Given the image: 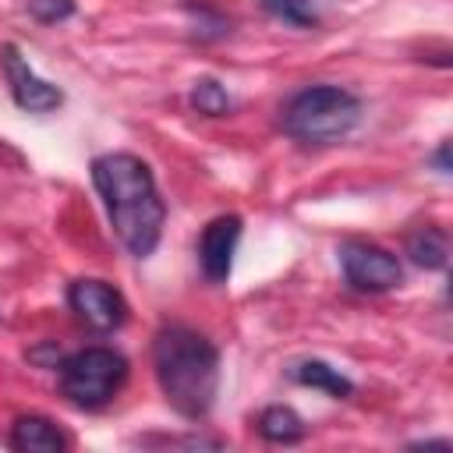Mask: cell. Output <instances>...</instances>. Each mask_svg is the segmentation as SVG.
Listing matches in <instances>:
<instances>
[{
	"instance_id": "1",
	"label": "cell",
	"mask_w": 453,
	"mask_h": 453,
	"mask_svg": "<svg viewBox=\"0 0 453 453\" xmlns=\"http://www.w3.org/2000/svg\"><path fill=\"white\" fill-rule=\"evenodd\" d=\"M92 184L106 205L110 226L134 258H149L163 237L166 205L145 159L131 152H103L92 159Z\"/></svg>"
},
{
	"instance_id": "2",
	"label": "cell",
	"mask_w": 453,
	"mask_h": 453,
	"mask_svg": "<svg viewBox=\"0 0 453 453\" xmlns=\"http://www.w3.org/2000/svg\"><path fill=\"white\" fill-rule=\"evenodd\" d=\"M152 368L166 403L180 418L202 421L212 411L219 389V350L205 333L180 322L163 326L152 340Z\"/></svg>"
},
{
	"instance_id": "3",
	"label": "cell",
	"mask_w": 453,
	"mask_h": 453,
	"mask_svg": "<svg viewBox=\"0 0 453 453\" xmlns=\"http://www.w3.org/2000/svg\"><path fill=\"white\" fill-rule=\"evenodd\" d=\"M361 124V99L340 85H304L280 106V127L301 145H333Z\"/></svg>"
},
{
	"instance_id": "4",
	"label": "cell",
	"mask_w": 453,
	"mask_h": 453,
	"mask_svg": "<svg viewBox=\"0 0 453 453\" xmlns=\"http://www.w3.org/2000/svg\"><path fill=\"white\" fill-rule=\"evenodd\" d=\"M57 382L74 407L99 411L127 382V357L113 347H81L57 365Z\"/></svg>"
},
{
	"instance_id": "5",
	"label": "cell",
	"mask_w": 453,
	"mask_h": 453,
	"mask_svg": "<svg viewBox=\"0 0 453 453\" xmlns=\"http://www.w3.org/2000/svg\"><path fill=\"white\" fill-rule=\"evenodd\" d=\"M336 258H340V269H343L347 287H354L361 294H386V290H393V287L403 283L400 258L389 248L375 244V241L350 237V241H343L336 248Z\"/></svg>"
},
{
	"instance_id": "6",
	"label": "cell",
	"mask_w": 453,
	"mask_h": 453,
	"mask_svg": "<svg viewBox=\"0 0 453 453\" xmlns=\"http://www.w3.org/2000/svg\"><path fill=\"white\" fill-rule=\"evenodd\" d=\"M67 304H71V311H74L85 326H92L96 333H113V329H120V326L127 322V301H124V294H120L113 283H106V280H92V276L74 280V283L67 287Z\"/></svg>"
},
{
	"instance_id": "7",
	"label": "cell",
	"mask_w": 453,
	"mask_h": 453,
	"mask_svg": "<svg viewBox=\"0 0 453 453\" xmlns=\"http://www.w3.org/2000/svg\"><path fill=\"white\" fill-rule=\"evenodd\" d=\"M0 67H4V78H7V88H11V99L25 113H50L64 103V92L57 85H50L46 78H39L14 42L0 46Z\"/></svg>"
},
{
	"instance_id": "8",
	"label": "cell",
	"mask_w": 453,
	"mask_h": 453,
	"mask_svg": "<svg viewBox=\"0 0 453 453\" xmlns=\"http://www.w3.org/2000/svg\"><path fill=\"white\" fill-rule=\"evenodd\" d=\"M241 241V216L226 212L205 223L198 237V265L209 283H226L234 273V251Z\"/></svg>"
},
{
	"instance_id": "9",
	"label": "cell",
	"mask_w": 453,
	"mask_h": 453,
	"mask_svg": "<svg viewBox=\"0 0 453 453\" xmlns=\"http://www.w3.org/2000/svg\"><path fill=\"white\" fill-rule=\"evenodd\" d=\"M71 442L46 414H21L11 425V449L18 453H64Z\"/></svg>"
},
{
	"instance_id": "10",
	"label": "cell",
	"mask_w": 453,
	"mask_h": 453,
	"mask_svg": "<svg viewBox=\"0 0 453 453\" xmlns=\"http://www.w3.org/2000/svg\"><path fill=\"white\" fill-rule=\"evenodd\" d=\"M287 375H290L297 386L322 389V393L333 396V400L354 396V382H350L340 368H333L329 361H322V357H301V361H294V365L287 368Z\"/></svg>"
},
{
	"instance_id": "11",
	"label": "cell",
	"mask_w": 453,
	"mask_h": 453,
	"mask_svg": "<svg viewBox=\"0 0 453 453\" xmlns=\"http://www.w3.org/2000/svg\"><path fill=\"white\" fill-rule=\"evenodd\" d=\"M403 248H407L411 262L421 265V269H446V262H449V237L435 223H425V226L411 230Z\"/></svg>"
},
{
	"instance_id": "12",
	"label": "cell",
	"mask_w": 453,
	"mask_h": 453,
	"mask_svg": "<svg viewBox=\"0 0 453 453\" xmlns=\"http://www.w3.org/2000/svg\"><path fill=\"white\" fill-rule=\"evenodd\" d=\"M255 428H258V435H262L265 442H273V446H294V442H301L304 432H308L304 418H301L294 407H287V403L265 407V411L258 414Z\"/></svg>"
},
{
	"instance_id": "13",
	"label": "cell",
	"mask_w": 453,
	"mask_h": 453,
	"mask_svg": "<svg viewBox=\"0 0 453 453\" xmlns=\"http://www.w3.org/2000/svg\"><path fill=\"white\" fill-rule=\"evenodd\" d=\"M191 110L195 113H202V117H226L230 110H234V99H230V92L216 81V78H198L195 85H191Z\"/></svg>"
},
{
	"instance_id": "14",
	"label": "cell",
	"mask_w": 453,
	"mask_h": 453,
	"mask_svg": "<svg viewBox=\"0 0 453 453\" xmlns=\"http://www.w3.org/2000/svg\"><path fill=\"white\" fill-rule=\"evenodd\" d=\"M265 14H273L276 21L290 25V28H315L319 25V11L315 0H258Z\"/></svg>"
},
{
	"instance_id": "15",
	"label": "cell",
	"mask_w": 453,
	"mask_h": 453,
	"mask_svg": "<svg viewBox=\"0 0 453 453\" xmlns=\"http://www.w3.org/2000/svg\"><path fill=\"white\" fill-rule=\"evenodd\" d=\"M28 14L39 25H60L74 14V0H28Z\"/></svg>"
},
{
	"instance_id": "16",
	"label": "cell",
	"mask_w": 453,
	"mask_h": 453,
	"mask_svg": "<svg viewBox=\"0 0 453 453\" xmlns=\"http://www.w3.org/2000/svg\"><path fill=\"white\" fill-rule=\"evenodd\" d=\"M188 11H191V14H195V21L202 25V32H198L202 39H219V35H226V32H230V21H226L223 14H216V11L202 7V4H198V7H195V4H188Z\"/></svg>"
},
{
	"instance_id": "17",
	"label": "cell",
	"mask_w": 453,
	"mask_h": 453,
	"mask_svg": "<svg viewBox=\"0 0 453 453\" xmlns=\"http://www.w3.org/2000/svg\"><path fill=\"white\" fill-rule=\"evenodd\" d=\"M432 163H435V170H439V173H449V142H442V145L435 149Z\"/></svg>"
}]
</instances>
